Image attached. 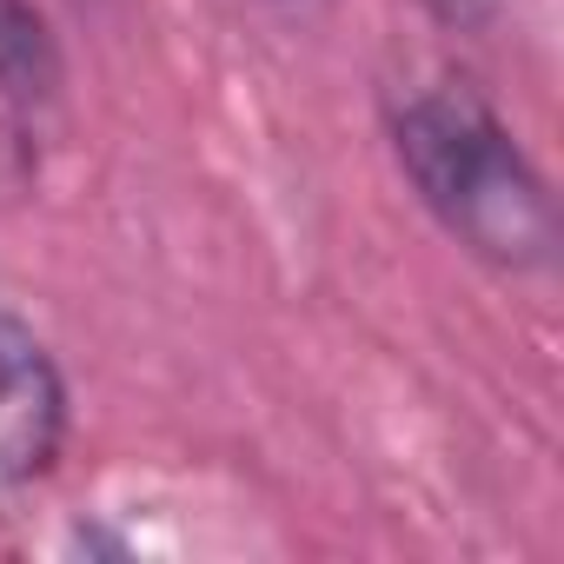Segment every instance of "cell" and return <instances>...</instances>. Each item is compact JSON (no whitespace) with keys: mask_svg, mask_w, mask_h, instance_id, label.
Instances as JSON below:
<instances>
[{"mask_svg":"<svg viewBox=\"0 0 564 564\" xmlns=\"http://www.w3.org/2000/svg\"><path fill=\"white\" fill-rule=\"evenodd\" d=\"M67 432V392L41 339L0 313V491L34 485Z\"/></svg>","mask_w":564,"mask_h":564,"instance_id":"cell-2","label":"cell"},{"mask_svg":"<svg viewBox=\"0 0 564 564\" xmlns=\"http://www.w3.org/2000/svg\"><path fill=\"white\" fill-rule=\"evenodd\" d=\"M61 87V47L28 0H0V94L34 107Z\"/></svg>","mask_w":564,"mask_h":564,"instance_id":"cell-3","label":"cell"},{"mask_svg":"<svg viewBox=\"0 0 564 564\" xmlns=\"http://www.w3.org/2000/svg\"><path fill=\"white\" fill-rule=\"evenodd\" d=\"M399 160L419 199L478 252L538 265L551 252V199L511 133L471 94H425L399 113Z\"/></svg>","mask_w":564,"mask_h":564,"instance_id":"cell-1","label":"cell"}]
</instances>
